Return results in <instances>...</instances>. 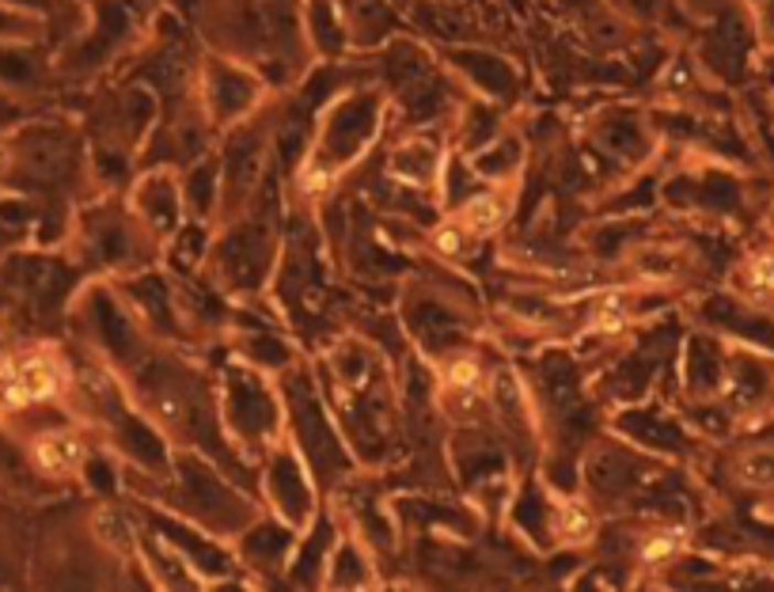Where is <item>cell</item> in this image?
<instances>
[{
    "mask_svg": "<svg viewBox=\"0 0 774 592\" xmlns=\"http://www.w3.org/2000/svg\"><path fill=\"white\" fill-rule=\"evenodd\" d=\"M68 391V365L50 346H34L0 362V399L12 410L42 407Z\"/></svg>",
    "mask_w": 774,
    "mask_h": 592,
    "instance_id": "1",
    "label": "cell"
},
{
    "mask_svg": "<svg viewBox=\"0 0 774 592\" xmlns=\"http://www.w3.org/2000/svg\"><path fill=\"white\" fill-rule=\"evenodd\" d=\"M31 463L42 475L68 478L76 471H84V463H88V441L73 426L42 429V433L31 437Z\"/></svg>",
    "mask_w": 774,
    "mask_h": 592,
    "instance_id": "2",
    "label": "cell"
},
{
    "mask_svg": "<svg viewBox=\"0 0 774 592\" xmlns=\"http://www.w3.org/2000/svg\"><path fill=\"white\" fill-rule=\"evenodd\" d=\"M505 217H509V197H505V191H483V194H471L467 202L455 209L452 220L467 232L471 239H479L502 228Z\"/></svg>",
    "mask_w": 774,
    "mask_h": 592,
    "instance_id": "3",
    "label": "cell"
},
{
    "mask_svg": "<svg viewBox=\"0 0 774 592\" xmlns=\"http://www.w3.org/2000/svg\"><path fill=\"white\" fill-rule=\"evenodd\" d=\"M729 467H733V478L744 486V491L774 494V441L744 444Z\"/></svg>",
    "mask_w": 774,
    "mask_h": 592,
    "instance_id": "4",
    "label": "cell"
},
{
    "mask_svg": "<svg viewBox=\"0 0 774 592\" xmlns=\"http://www.w3.org/2000/svg\"><path fill=\"white\" fill-rule=\"evenodd\" d=\"M550 531H555L562 543L581 547L596 536V513L581 502V497H558L550 505Z\"/></svg>",
    "mask_w": 774,
    "mask_h": 592,
    "instance_id": "5",
    "label": "cell"
},
{
    "mask_svg": "<svg viewBox=\"0 0 774 592\" xmlns=\"http://www.w3.org/2000/svg\"><path fill=\"white\" fill-rule=\"evenodd\" d=\"M441 384L452 399H463V402H475L486 395V365L479 362L475 354H455L444 362L441 368Z\"/></svg>",
    "mask_w": 774,
    "mask_h": 592,
    "instance_id": "6",
    "label": "cell"
},
{
    "mask_svg": "<svg viewBox=\"0 0 774 592\" xmlns=\"http://www.w3.org/2000/svg\"><path fill=\"white\" fill-rule=\"evenodd\" d=\"M737 281L748 297L755 300H774V247H760L741 262L737 270Z\"/></svg>",
    "mask_w": 774,
    "mask_h": 592,
    "instance_id": "7",
    "label": "cell"
},
{
    "mask_svg": "<svg viewBox=\"0 0 774 592\" xmlns=\"http://www.w3.org/2000/svg\"><path fill=\"white\" fill-rule=\"evenodd\" d=\"M684 551H687V528H676V525L645 531V539L638 543L642 566H665V562L679 559Z\"/></svg>",
    "mask_w": 774,
    "mask_h": 592,
    "instance_id": "8",
    "label": "cell"
},
{
    "mask_svg": "<svg viewBox=\"0 0 774 592\" xmlns=\"http://www.w3.org/2000/svg\"><path fill=\"white\" fill-rule=\"evenodd\" d=\"M631 320H634V308H631V297H623V293L600 297L596 308H592V315H589L592 331H600V334L626 331V327H631Z\"/></svg>",
    "mask_w": 774,
    "mask_h": 592,
    "instance_id": "9",
    "label": "cell"
},
{
    "mask_svg": "<svg viewBox=\"0 0 774 592\" xmlns=\"http://www.w3.org/2000/svg\"><path fill=\"white\" fill-rule=\"evenodd\" d=\"M467 244H471V236L455 225V220H449V225H441L433 232V251L441 255V259H463Z\"/></svg>",
    "mask_w": 774,
    "mask_h": 592,
    "instance_id": "10",
    "label": "cell"
},
{
    "mask_svg": "<svg viewBox=\"0 0 774 592\" xmlns=\"http://www.w3.org/2000/svg\"><path fill=\"white\" fill-rule=\"evenodd\" d=\"M8 168H12V149H8V144L0 141V175H4Z\"/></svg>",
    "mask_w": 774,
    "mask_h": 592,
    "instance_id": "11",
    "label": "cell"
}]
</instances>
